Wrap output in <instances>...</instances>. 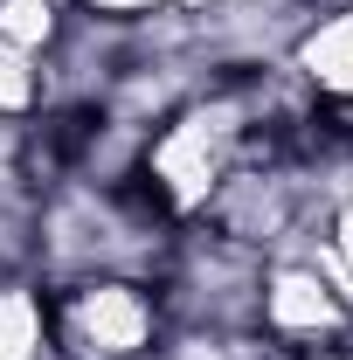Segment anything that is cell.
<instances>
[{"instance_id": "cell-4", "label": "cell", "mask_w": 353, "mask_h": 360, "mask_svg": "<svg viewBox=\"0 0 353 360\" xmlns=\"http://www.w3.org/2000/svg\"><path fill=\"white\" fill-rule=\"evenodd\" d=\"M0 360H49V305L35 277H0Z\"/></svg>"}, {"instance_id": "cell-3", "label": "cell", "mask_w": 353, "mask_h": 360, "mask_svg": "<svg viewBox=\"0 0 353 360\" xmlns=\"http://www.w3.org/2000/svg\"><path fill=\"white\" fill-rule=\"evenodd\" d=\"M257 333L277 354H340L353 340V298L319 270L312 250H284L264 257V284H257Z\"/></svg>"}, {"instance_id": "cell-2", "label": "cell", "mask_w": 353, "mask_h": 360, "mask_svg": "<svg viewBox=\"0 0 353 360\" xmlns=\"http://www.w3.org/2000/svg\"><path fill=\"white\" fill-rule=\"evenodd\" d=\"M56 360H153L167 340L160 291L146 277H70L42 284Z\"/></svg>"}, {"instance_id": "cell-7", "label": "cell", "mask_w": 353, "mask_h": 360, "mask_svg": "<svg viewBox=\"0 0 353 360\" xmlns=\"http://www.w3.org/2000/svg\"><path fill=\"white\" fill-rule=\"evenodd\" d=\"M305 360H353V354H347V347H340V354H305Z\"/></svg>"}, {"instance_id": "cell-1", "label": "cell", "mask_w": 353, "mask_h": 360, "mask_svg": "<svg viewBox=\"0 0 353 360\" xmlns=\"http://www.w3.org/2000/svg\"><path fill=\"white\" fill-rule=\"evenodd\" d=\"M257 284H264V257L215 236L208 222L180 229L160 277H153L167 333H194V340H250L257 333Z\"/></svg>"}, {"instance_id": "cell-6", "label": "cell", "mask_w": 353, "mask_h": 360, "mask_svg": "<svg viewBox=\"0 0 353 360\" xmlns=\"http://www.w3.org/2000/svg\"><path fill=\"white\" fill-rule=\"evenodd\" d=\"M174 7H201V0H77V14H97V21H153Z\"/></svg>"}, {"instance_id": "cell-5", "label": "cell", "mask_w": 353, "mask_h": 360, "mask_svg": "<svg viewBox=\"0 0 353 360\" xmlns=\"http://www.w3.org/2000/svg\"><path fill=\"white\" fill-rule=\"evenodd\" d=\"M305 250L319 257V270H326V277L353 298V174H340V167H333V201H326V222H319V236H312Z\"/></svg>"}]
</instances>
